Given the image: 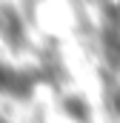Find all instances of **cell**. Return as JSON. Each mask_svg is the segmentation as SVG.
I'll return each instance as SVG.
<instances>
[{
	"instance_id": "6da1fadb",
	"label": "cell",
	"mask_w": 120,
	"mask_h": 123,
	"mask_svg": "<svg viewBox=\"0 0 120 123\" xmlns=\"http://www.w3.org/2000/svg\"><path fill=\"white\" fill-rule=\"evenodd\" d=\"M117 12H120V0H117Z\"/></svg>"
}]
</instances>
